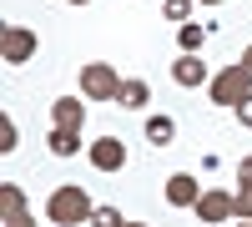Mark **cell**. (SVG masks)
I'll use <instances>...</instances> for the list:
<instances>
[{"mask_svg":"<svg viewBox=\"0 0 252 227\" xmlns=\"http://www.w3.org/2000/svg\"><path fill=\"white\" fill-rule=\"evenodd\" d=\"M172 136H177V121L172 116H146V141H152V147H172Z\"/></svg>","mask_w":252,"mask_h":227,"instance_id":"7c38bea8","label":"cell"},{"mask_svg":"<svg viewBox=\"0 0 252 227\" xmlns=\"http://www.w3.org/2000/svg\"><path fill=\"white\" fill-rule=\"evenodd\" d=\"M237 177H242V182H252V157H242V162H237Z\"/></svg>","mask_w":252,"mask_h":227,"instance_id":"ac0fdd59","label":"cell"},{"mask_svg":"<svg viewBox=\"0 0 252 227\" xmlns=\"http://www.w3.org/2000/svg\"><path fill=\"white\" fill-rule=\"evenodd\" d=\"M91 227H126V217L106 202V207H96V212H91Z\"/></svg>","mask_w":252,"mask_h":227,"instance_id":"9a60e30c","label":"cell"},{"mask_svg":"<svg viewBox=\"0 0 252 227\" xmlns=\"http://www.w3.org/2000/svg\"><path fill=\"white\" fill-rule=\"evenodd\" d=\"M242 66H247V71H252V46H247V51H242Z\"/></svg>","mask_w":252,"mask_h":227,"instance_id":"d6986e66","label":"cell"},{"mask_svg":"<svg viewBox=\"0 0 252 227\" xmlns=\"http://www.w3.org/2000/svg\"><path fill=\"white\" fill-rule=\"evenodd\" d=\"M126 227H152V222H126Z\"/></svg>","mask_w":252,"mask_h":227,"instance_id":"44dd1931","label":"cell"},{"mask_svg":"<svg viewBox=\"0 0 252 227\" xmlns=\"http://www.w3.org/2000/svg\"><path fill=\"white\" fill-rule=\"evenodd\" d=\"M51 116H56V127H66V131H81V121H86V101H71V96H61V101H51Z\"/></svg>","mask_w":252,"mask_h":227,"instance_id":"ba28073f","label":"cell"},{"mask_svg":"<svg viewBox=\"0 0 252 227\" xmlns=\"http://www.w3.org/2000/svg\"><path fill=\"white\" fill-rule=\"evenodd\" d=\"M91 197L81 192V187H56L51 197H46V217L51 222H61V227H76V222H91Z\"/></svg>","mask_w":252,"mask_h":227,"instance_id":"6da1fadb","label":"cell"},{"mask_svg":"<svg viewBox=\"0 0 252 227\" xmlns=\"http://www.w3.org/2000/svg\"><path fill=\"white\" fill-rule=\"evenodd\" d=\"M202 40H207V26H192V20H187V26H177V46H182V56H197Z\"/></svg>","mask_w":252,"mask_h":227,"instance_id":"4fadbf2b","label":"cell"},{"mask_svg":"<svg viewBox=\"0 0 252 227\" xmlns=\"http://www.w3.org/2000/svg\"><path fill=\"white\" fill-rule=\"evenodd\" d=\"M71 5H91V0H71Z\"/></svg>","mask_w":252,"mask_h":227,"instance_id":"7402d4cb","label":"cell"},{"mask_svg":"<svg viewBox=\"0 0 252 227\" xmlns=\"http://www.w3.org/2000/svg\"><path fill=\"white\" fill-rule=\"evenodd\" d=\"M146 101H152V86H146L141 76H131V81H121V96H116V106H126V111H141Z\"/></svg>","mask_w":252,"mask_h":227,"instance_id":"30bf717a","label":"cell"},{"mask_svg":"<svg viewBox=\"0 0 252 227\" xmlns=\"http://www.w3.org/2000/svg\"><path fill=\"white\" fill-rule=\"evenodd\" d=\"M81 91H86L91 101H116L121 96V76L111 61H86L81 66Z\"/></svg>","mask_w":252,"mask_h":227,"instance_id":"3957f363","label":"cell"},{"mask_svg":"<svg viewBox=\"0 0 252 227\" xmlns=\"http://www.w3.org/2000/svg\"><path fill=\"white\" fill-rule=\"evenodd\" d=\"M161 15H166V20H182V26H187V15H192V0H166Z\"/></svg>","mask_w":252,"mask_h":227,"instance_id":"2e32d148","label":"cell"},{"mask_svg":"<svg viewBox=\"0 0 252 227\" xmlns=\"http://www.w3.org/2000/svg\"><path fill=\"white\" fill-rule=\"evenodd\" d=\"M91 167H96V172H121V167H126V141L106 131V136L91 147Z\"/></svg>","mask_w":252,"mask_h":227,"instance_id":"5b68a950","label":"cell"},{"mask_svg":"<svg viewBox=\"0 0 252 227\" xmlns=\"http://www.w3.org/2000/svg\"><path fill=\"white\" fill-rule=\"evenodd\" d=\"M232 227H252V222H232Z\"/></svg>","mask_w":252,"mask_h":227,"instance_id":"603a6c76","label":"cell"},{"mask_svg":"<svg viewBox=\"0 0 252 227\" xmlns=\"http://www.w3.org/2000/svg\"><path fill=\"white\" fill-rule=\"evenodd\" d=\"M35 51H40V35L35 31H26V26H5V31H0V56H5L10 66H26Z\"/></svg>","mask_w":252,"mask_h":227,"instance_id":"277c9868","label":"cell"},{"mask_svg":"<svg viewBox=\"0 0 252 227\" xmlns=\"http://www.w3.org/2000/svg\"><path fill=\"white\" fill-rule=\"evenodd\" d=\"M172 81H177V86H212V76H207V66L197 56H182L172 66Z\"/></svg>","mask_w":252,"mask_h":227,"instance_id":"9c48e42d","label":"cell"},{"mask_svg":"<svg viewBox=\"0 0 252 227\" xmlns=\"http://www.w3.org/2000/svg\"><path fill=\"white\" fill-rule=\"evenodd\" d=\"M46 147H51V157H76V152H81V131H66V127H51Z\"/></svg>","mask_w":252,"mask_h":227,"instance_id":"8fae6325","label":"cell"},{"mask_svg":"<svg viewBox=\"0 0 252 227\" xmlns=\"http://www.w3.org/2000/svg\"><path fill=\"white\" fill-rule=\"evenodd\" d=\"M166 202H172V207H197V202H202L197 177L192 172H172V177H166Z\"/></svg>","mask_w":252,"mask_h":227,"instance_id":"8992f818","label":"cell"},{"mask_svg":"<svg viewBox=\"0 0 252 227\" xmlns=\"http://www.w3.org/2000/svg\"><path fill=\"white\" fill-rule=\"evenodd\" d=\"M207 96H212L217 101V106H242V101L252 96V71L242 66V61H237V66H227V71H217L212 76V86H207Z\"/></svg>","mask_w":252,"mask_h":227,"instance_id":"7a4b0ae2","label":"cell"},{"mask_svg":"<svg viewBox=\"0 0 252 227\" xmlns=\"http://www.w3.org/2000/svg\"><path fill=\"white\" fill-rule=\"evenodd\" d=\"M232 212H237V222H252V182H242L232 192Z\"/></svg>","mask_w":252,"mask_h":227,"instance_id":"5bb4252c","label":"cell"},{"mask_svg":"<svg viewBox=\"0 0 252 227\" xmlns=\"http://www.w3.org/2000/svg\"><path fill=\"white\" fill-rule=\"evenodd\" d=\"M197 217H202V222H227V217H237V212H232V192H202Z\"/></svg>","mask_w":252,"mask_h":227,"instance_id":"52a82bcc","label":"cell"},{"mask_svg":"<svg viewBox=\"0 0 252 227\" xmlns=\"http://www.w3.org/2000/svg\"><path fill=\"white\" fill-rule=\"evenodd\" d=\"M237 121H242V127H252V96H247L242 106H237Z\"/></svg>","mask_w":252,"mask_h":227,"instance_id":"e0dca14e","label":"cell"},{"mask_svg":"<svg viewBox=\"0 0 252 227\" xmlns=\"http://www.w3.org/2000/svg\"><path fill=\"white\" fill-rule=\"evenodd\" d=\"M197 5H222V0H197Z\"/></svg>","mask_w":252,"mask_h":227,"instance_id":"ffe728a7","label":"cell"}]
</instances>
